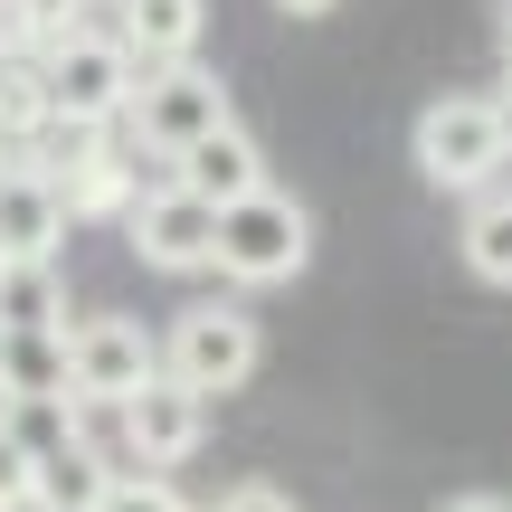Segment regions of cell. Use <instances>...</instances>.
<instances>
[{
  "label": "cell",
  "instance_id": "5",
  "mask_svg": "<svg viewBox=\"0 0 512 512\" xmlns=\"http://www.w3.org/2000/svg\"><path fill=\"white\" fill-rule=\"evenodd\" d=\"M124 247L143 256L152 275H209L219 266V200L171 171V181H152L143 200L124 209Z\"/></svg>",
  "mask_w": 512,
  "mask_h": 512
},
{
  "label": "cell",
  "instance_id": "16",
  "mask_svg": "<svg viewBox=\"0 0 512 512\" xmlns=\"http://www.w3.org/2000/svg\"><path fill=\"white\" fill-rule=\"evenodd\" d=\"M0 323H67L57 256H0Z\"/></svg>",
  "mask_w": 512,
  "mask_h": 512
},
{
  "label": "cell",
  "instance_id": "24",
  "mask_svg": "<svg viewBox=\"0 0 512 512\" xmlns=\"http://www.w3.org/2000/svg\"><path fill=\"white\" fill-rule=\"evenodd\" d=\"M494 38H503V76H512V0H503V19H494Z\"/></svg>",
  "mask_w": 512,
  "mask_h": 512
},
{
  "label": "cell",
  "instance_id": "20",
  "mask_svg": "<svg viewBox=\"0 0 512 512\" xmlns=\"http://www.w3.org/2000/svg\"><path fill=\"white\" fill-rule=\"evenodd\" d=\"M209 512H294V494H275V484H228Z\"/></svg>",
  "mask_w": 512,
  "mask_h": 512
},
{
  "label": "cell",
  "instance_id": "11",
  "mask_svg": "<svg viewBox=\"0 0 512 512\" xmlns=\"http://www.w3.org/2000/svg\"><path fill=\"white\" fill-rule=\"evenodd\" d=\"M0 408H76L67 323H0Z\"/></svg>",
  "mask_w": 512,
  "mask_h": 512
},
{
  "label": "cell",
  "instance_id": "21",
  "mask_svg": "<svg viewBox=\"0 0 512 512\" xmlns=\"http://www.w3.org/2000/svg\"><path fill=\"white\" fill-rule=\"evenodd\" d=\"M437 512H512V494H446Z\"/></svg>",
  "mask_w": 512,
  "mask_h": 512
},
{
  "label": "cell",
  "instance_id": "7",
  "mask_svg": "<svg viewBox=\"0 0 512 512\" xmlns=\"http://www.w3.org/2000/svg\"><path fill=\"white\" fill-rule=\"evenodd\" d=\"M67 351H76V399L86 408H124L143 380H162V342H152L133 313H86V323H67Z\"/></svg>",
  "mask_w": 512,
  "mask_h": 512
},
{
  "label": "cell",
  "instance_id": "22",
  "mask_svg": "<svg viewBox=\"0 0 512 512\" xmlns=\"http://www.w3.org/2000/svg\"><path fill=\"white\" fill-rule=\"evenodd\" d=\"M285 19H323V10H342V0H275Z\"/></svg>",
  "mask_w": 512,
  "mask_h": 512
},
{
  "label": "cell",
  "instance_id": "17",
  "mask_svg": "<svg viewBox=\"0 0 512 512\" xmlns=\"http://www.w3.org/2000/svg\"><path fill=\"white\" fill-rule=\"evenodd\" d=\"M95 512H190V494L162 475V465H143V475H114V494L95 503Z\"/></svg>",
  "mask_w": 512,
  "mask_h": 512
},
{
  "label": "cell",
  "instance_id": "18",
  "mask_svg": "<svg viewBox=\"0 0 512 512\" xmlns=\"http://www.w3.org/2000/svg\"><path fill=\"white\" fill-rule=\"evenodd\" d=\"M86 10H95V0H10V19H19L29 48H57L67 29H86Z\"/></svg>",
  "mask_w": 512,
  "mask_h": 512
},
{
  "label": "cell",
  "instance_id": "12",
  "mask_svg": "<svg viewBox=\"0 0 512 512\" xmlns=\"http://www.w3.org/2000/svg\"><path fill=\"white\" fill-rule=\"evenodd\" d=\"M171 171H181L190 190H209L219 209H228V200H247V190H266V152H256V133L238 124V114H228L219 133H200V143H190Z\"/></svg>",
  "mask_w": 512,
  "mask_h": 512
},
{
  "label": "cell",
  "instance_id": "15",
  "mask_svg": "<svg viewBox=\"0 0 512 512\" xmlns=\"http://www.w3.org/2000/svg\"><path fill=\"white\" fill-rule=\"evenodd\" d=\"M456 247H465V275H484V285H512V190H503V181H484L475 200H465Z\"/></svg>",
  "mask_w": 512,
  "mask_h": 512
},
{
  "label": "cell",
  "instance_id": "3",
  "mask_svg": "<svg viewBox=\"0 0 512 512\" xmlns=\"http://www.w3.org/2000/svg\"><path fill=\"white\" fill-rule=\"evenodd\" d=\"M304 256H313V219H304V200H285V190H247V200H228L219 209V275L228 285H285V275H304Z\"/></svg>",
  "mask_w": 512,
  "mask_h": 512
},
{
  "label": "cell",
  "instance_id": "27",
  "mask_svg": "<svg viewBox=\"0 0 512 512\" xmlns=\"http://www.w3.org/2000/svg\"><path fill=\"white\" fill-rule=\"evenodd\" d=\"M10 152H19V143H10V133H0V162H10Z\"/></svg>",
  "mask_w": 512,
  "mask_h": 512
},
{
  "label": "cell",
  "instance_id": "6",
  "mask_svg": "<svg viewBox=\"0 0 512 512\" xmlns=\"http://www.w3.org/2000/svg\"><path fill=\"white\" fill-rule=\"evenodd\" d=\"M256 361H266V332H256L247 304H190L181 323L162 332V370H181L190 389H209V399H228V389L256 380Z\"/></svg>",
  "mask_w": 512,
  "mask_h": 512
},
{
  "label": "cell",
  "instance_id": "28",
  "mask_svg": "<svg viewBox=\"0 0 512 512\" xmlns=\"http://www.w3.org/2000/svg\"><path fill=\"white\" fill-rule=\"evenodd\" d=\"M95 10H114V0H95Z\"/></svg>",
  "mask_w": 512,
  "mask_h": 512
},
{
  "label": "cell",
  "instance_id": "14",
  "mask_svg": "<svg viewBox=\"0 0 512 512\" xmlns=\"http://www.w3.org/2000/svg\"><path fill=\"white\" fill-rule=\"evenodd\" d=\"M38 494H48L57 512H95V503L114 494L105 446H95V437H76V418H67V437H57V446H38Z\"/></svg>",
  "mask_w": 512,
  "mask_h": 512
},
{
  "label": "cell",
  "instance_id": "25",
  "mask_svg": "<svg viewBox=\"0 0 512 512\" xmlns=\"http://www.w3.org/2000/svg\"><path fill=\"white\" fill-rule=\"evenodd\" d=\"M0 512H57V503L48 494H19V503H0Z\"/></svg>",
  "mask_w": 512,
  "mask_h": 512
},
{
  "label": "cell",
  "instance_id": "19",
  "mask_svg": "<svg viewBox=\"0 0 512 512\" xmlns=\"http://www.w3.org/2000/svg\"><path fill=\"white\" fill-rule=\"evenodd\" d=\"M19 494H38V437L0 408V503H19Z\"/></svg>",
  "mask_w": 512,
  "mask_h": 512
},
{
  "label": "cell",
  "instance_id": "2",
  "mask_svg": "<svg viewBox=\"0 0 512 512\" xmlns=\"http://www.w3.org/2000/svg\"><path fill=\"white\" fill-rule=\"evenodd\" d=\"M143 57L124 48V29H67L48 48V95H57V133H105L133 114Z\"/></svg>",
  "mask_w": 512,
  "mask_h": 512
},
{
  "label": "cell",
  "instance_id": "8",
  "mask_svg": "<svg viewBox=\"0 0 512 512\" xmlns=\"http://www.w3.org/2000/svg\"><path fill=\"white\" fill-rule=\"evenodd\" d=\"M114 427H124L133 465H181V456H200V437H209V389H190L181 370H162V380H143L114 408Z\"/></svg>",
  "mask_w": 512,
  "mask_h": 512
},
{
  "label": "cell",
  "instance_id": "23",
  "mask_svg": "<svg viewBox=\"0 0 512 512\" xmlns=\"http://www.w3.org/2000/svg\"><path fill=\"white\" fill-rule=\"evenodd\" d=\"M10 48H29V38H19V19H10V0H0V57Z\"/></svg>",
  "mask_w": 512,
  "mask_h": 512
},
{
  "label": "cell",
  "instance_id": "1",
  "mask_svg": "<svg viewBox=\"0 0 512 512\" xmlns=\"http://www.w3.org/2000/svg\"><path fill=\"white\" fill-rule=\"evenodd\" d=\"M408 162H418L427 190H456V200H475L484 181H503L512 143H503V105L494 95H437V105L418 114V133H408Z\"/></svg>",
  "mask_w": 512,
  "mask_h": 512
},
{
  "label": "cell",
  "instance_id": "9",
  "mask_svg": "<svg viewBox=\"0 0 512 512\" xmlns=\"http://www.w3.org/2000/svg\"><path fill=\"white\" fill-rule=\"evenodd\" d=\"M57 181H67V209H76V219H124V209L143 200V143H133L124 124H105V133H67V162H57Z\"/></svg>",
  "mask_w": 512,
  "mask_h": 512
},
{
  "label": "cell",
  "instance_id": "4",
  "mask_svg": "<svg viewBox=\"0 0 512 512\" xmlns=\"http://www.w3.org/2000/svg\"><path fill=\"white\" fill-rule=\"evenodd\" d=\"M228 124V86L200 67V57H171V67H143V86H133V114H124V133L152 152V162H181L200 133H219Z\"/></svg>",
  "mask_w": 512,
  "mask_h": 512
},
{
  "label": "cell",
  "instance_id": "26",
  "mask_svg": "<svg viewBox=\"0 0 512 512\" xmlns=\"http://www.w3.org/2000/svg\"><path fill=\"white\" fill-rule=\"evenodd\" d=\"M494 105H503V143H512V76H503V95H494Z\"/></svg>",
  "mask_w": 512,
  "mask_h": 512
},
{
  "label": "cell",
  "instance_id": "13",
  "mask_svg": "<svg viewBox=\"0 0 512 512\" xmlns=\"http://www.w3.org/2000/svg\"><path fill=\"white\" fill-rule=\"evenodd\" d=\"M200 0H114V29L143 67H171V57H200Z\"/></svg>",
  "mask_w": 512,
  "mask_h": 512
},
{
  "label": "cell",
  "instance_id": "10",
  "mask_svg": "<svg viewBox=\"0 0 512 512\" xmlns=\"http://www.w3.org/2000/svg\"><path fill=\"white\" fill-rule=\"evenodd\" d=\"M67 181H57V162H38L29 143L0 162V256H57L67 238Z\"/></svg>",
  "mask_w": 512,
  "mask_h": 512
}]
</instances>
